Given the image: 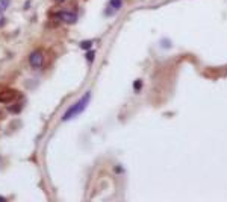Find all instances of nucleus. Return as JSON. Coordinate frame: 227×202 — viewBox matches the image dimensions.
<instances>
[{"label":"nucleus","instance_id":"obj_10","mask_svg":"<svg viewBox=\"0 0 227 202\" xmlns=\"http://www.w3.org/2000/svg\"><path fill=\"white\" fill-rule=\"evenodd\" d=\"M141 85H142V82H141V79H138V81H136V82H135V85H133V88H135L136 91H140Z\"/></svg>","mask_w":227,"mask_h":202},{"label":"nucleus","instance_id":"obj_12","mask_svg":"<svg viewBox=\"0 0 227 202\" xmlns=\"http://www.w3.org/2000/svg\"><path fill=\"white\" fill-rule=\"evenodd\" d=\"M55 2H58V3H59V2H64V0H55Z\"/></svg>","mask_w":227,"mask_h":202},{"label":"nucleus","instance_id":"obj_5","mask_svg":"<svg viewBox=\"0 0 227 202\" xmlns=\"http://www.w3.org/2000/svg\"><path fill=\"white\" fill-rule=\"evenodd\" d=\"M123 5V0H109V6L114 9V11H118L121 8Z\"/></svg>","mask_w":227,"mask_h":202},{"label":"nucleus","instance_id":"obj_1","mask_svg":"<svg viewBox=\"0 0 227 202\" xmlns=\"http://www.w3.org/2000/svg\"><path fill=\"white\" fill-rule=\"evenodd\" d=\"M89 100H91V93L87 91L85 96H82L77 102L74 104V105L70 106V108L65 111V114H64V117H62V120H64V122H68V120H71V119L77 117L79 114H82V113L85 111V108L88 106V104H89Z\"/></svg>","mask_w":227,"mask_h":202},{"label":"nucleus","instance_id":"obj_4","mask_svg":"<svg viewBox=\"0 0 227 202\" xmlns=\"http://www.w3.org/2000/svg\"><path fill=\"white\" fill-rule=\"evenodd\" d=\"M55 17L58 18V20H61V21H65V23H76V14H73V12H56L55 14Z\"/></svg>","mask_w":227,"mask_h":202},{"label":"nucleus","instance_id":"obj_6","mask_svg":"<svg viewBox=\"0 0 227 202\" xmlns=\"http://www.w3.org/2000/svg\"><path fill=\"white\" fill-rule=\"evenodd\" d=\"M9 5H11V0H0V14L5 12L9 8Z\"/></svg>","mask_w":227,"mask_h":202},{"label":"nucleus","instance_id":"obj_3","mask_svg":"<svg viewBox=\"0 0 227 202\" xmlns=\"http://www.w3.org/2000/svg\"><path fill=\"white\" fill-rule=\"evenodd\" d=\"M15 97H17V91H14V90H3V91H0V102L2 104H9Z\"/></svg>","mask_w":227,"mask_h":202},{"label":"nucleus","instance_id":"obj_7","mask_svg":"<svg viewBox=\"0 0 227 202\" xmlns=\"http://www.w3.org/2000/svg\"><path fill=\"white\" fill-rule=\"evenodd\" d=\"M21 108H23V104H17L15 106H9V111L11 113H20Z\"/></svg>","mask_w":227,"mask_h":202},{"label":"nucleus","instance_id":"obj_8","mask_svg":"<svg viewBox=\"0 0 227 202\" xmlns=\"http://www.w3.org/2000/svg\"><path fill=\"white\" fill-rule=\"evenodd\" d=\"M91 46H92V41H82V43H80V47L85 49V50L91 49Z\"/></svg>","mask_w":227,"mask_h":202},{"label":"nucleus","instance_id":"obj_9","mask_svg":"<svg viewBox=\"0 0 227 202\" xmlns=\"http://www.w3.org/2000/svg\"><path fill=\"white\" fill-rule=\"evenodd\" d=\"M87 59H88L89 62H92V59H94V52H92V50L87 52Z\"/></svg>","mask_w":227,"mask_h":202},{"label":"nucleus","instance_id":"obj_11","mask_svg":"<svg viewBox=\"0 0 227 202\" xmlns=\"http://www.w3.org/2000/svg\"><path fill=\"white\" fill-rule=\"evenodd\" d=\"M0 202H6V198H3V196H0Z\"/></svg>","mask_w":227,"mask_h":202},{"label":"nucleus","instance_id":"obj_13","mask_svg":"<svg viewBox=\"0 0 227 202\" xmlns=\"http://www.w3.org/2000/svg\"><path fill=\"white\" fill-rule=\"evenodd\" d=\"M0 117H2V115H0Z\"/></svg>","mask_w":227,"mask_h":202},{"label":"nucleus","instance_id":"obj_2","mask_svg":"<svg viewBox=\"0 0 227 202\" xmlns=\"http://www.w3.org/2000/svg\"><path fill=\"white\" fill-rule=\"evenodd\" d=\"M29 64L32 65V67H35V69H38V67H41L44 64V55L41 50H35V52L30 53V56H29Z\"/></svg>","mask_w":227,"mask_h":202}]
</instances>
